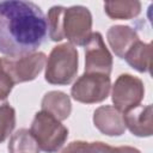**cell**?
I'll return each mask as SVG.
<instances>
[{
	"mask_svg": "<svg viewBox=\"0 0 153 153\" xmlns=\"http://www.w3.org/2000/svg\"><path fill=\"white\" fill-rule=\"evenodd\" d=\"M47 35V20L32 1H0V53L17 57L35 53Z\"/></svg>",
	"mask_w": 153,
	"mask_h": 153,
	"instance_id": "obj_1",
	"label": "cell"
},
{
	"mask_svg": "<svg viewBox=\"0 0 153 153\" xmlns=\"http://www.w3.org/2000/svg\"><path fill=\"white\" fill-rule=\"evenodd\" d=\"M79 54L71 43L53 48L45 62L44 79L51 85H69L76 76Z\"/></svg>",
	"mask_w": 153,
	"mask_h": 153,
	"instance_id": "obj_2",
	"label": "cell"
},
{
	"mask_svg": "<svg viewBox=\"0 0 153 153\" xmlns=\"http://www.w3.org/2000/svg\"><path fill=\"white\" fill-rule=\"evenodd\" d=\"M30 133L35 137L41 151L45 153H56L68 137V129L45 111L36 112Z\"/></svg>",
	"mask_w": 153,
	"mask_h": 153,
	"instance_id": "obj_3",
	"label": "cell"
},
{
	"mask_svg": "<svg viewBox=\"0 0 153 153\" xmlns=\"http://www.w3.org/2000/svg\"><path fill=\"white\" fill-rule=\"evenodd\" d=\"M111 81L109 75L97 73H84L71 88V96L74 100L84 104L100 103L110 93Z\"/></svg>",
	"mask_w": 153,
	"mask_h": 153,
	"instance_id": "obj_4",
	"label": "cell"
},
{
	"mask_svg": "<svg viewBox=\"0 0 153 153\" xmlns=\"http://www.w3.org/2000/svg\"><path fill=\"white\" fill-rule=\"evenodd\" d=\"M47 62V55L42 51H35L17 57L0 59L1 67L11 76L14 85L31 81L37 78Z\"/></svg>",
	"mask_w": 153,
	"mask_h": 153,
	"instance_id": "obj_5",
	"label": "cell"
},
{
	"mask_svg": "<svg viewBox=\"0 0 153 153\" xmlns=\"http://www.w3.org/2000/svg\"><path fill=\"white\" fill-rule=\"evenodd\" d=\"M92 33V14L85 6H71L63 13V37L72 45H85Z\"/></svg>",
	"mask_w": 153,
	"mask_h": 153,
	"instance_id": "obj_6",
	"label": "cell"
},
{
	"mask_svg": "<svg viewBox=\"0 0 153 153\" xmlns=\"http://www.w3.org/2000/svg\"><path fill=\"white\" fill-rule=\"evenodd\" d=\"M145 96V86L141 79L131 74H121L112 85L111 99L114 106L126 112L140 105Z\"/></svg>",
	"mask_w": 153,
	"mask_h": 153,
	"instance_id": "obj_7",
	"label": "cell"
},
{
	"mask_svg": "<svg viewBox=\"0 0 153 153\" xmlns=\"http://www.w3.org/2000/svg\"><path fill=\"white\" fill-rule=\"evenodd\" d=\"M85 47V73L110 75L112 71V55L106 48L103 36L92 32Z\"/></svg>",
	"mask_w": 153,
	"mask_h": 153,
	"instance_id": "obj_8",
	"label": "cell"
},
{
	"mask_svg": "<svg viewBox=\"0 0 153 153\" xmlns=\"http://www.w3.org/2000/svg\"><path fill=\"white\" fill-rule=\"evenodd\" d=\"M93 124L104 135L120 136L126 131L123 112L112 105H103L93 112Z\"/></svg>",
	"mask_w": 153,
	"mask_h": 153,
	"instance_id": "obj_9",
	"label": "cell"
},
{
	"mask_svg": "<svg viewBox=\"0 0 153 153\" xmlns=\"http://www.w3.org/2000/svg\"><path fill=\"white\" fill-rule=\"evenodd\" d=\"M126 128L139 137H148L153 133L152 105H137L123 112Z\"/></svg>",
	"mask_w": 153,
	"mask_h": 153,
	"instance_id": "obj_10",
	"label": "cell"
},
{
	"mask_svg": "<svg viewBox=\"0 0 153 153\" xmlns=\"http://www.w3.org/2000/svg\"><path fill=\"white\" fill-rule=\"evenodd\" d=\"M108 43L114 54L121 59L140 38L134 29L128 25H114L106 32Z\"/></svg>",
	"mask_w": 153,
	"mask_h": 153,
	"instance_id": "obj_11",
	"label": "cell"
},
{
	"mask_svg": "<svg viewBox=\"0 0 153 153\" xmlns=\"http://www.w3.org/2000/svg\"><path fill=\"white\" fill-rule=\"evenodd\" d=\"M42 111L54 116L59 121H65L72 112V103L69 96L61 91L47 92L42 98Z\"/></svg>",
	"mask_w": 153,
	"mask_h": 153,
	"instance_id": "obj_12",
	"label": "cell"
},
{
	"mask_svg": "<svg viewBox=\"0 0 153 153\" xmlns=\"http://www.w3.org/2000/svg\"><path fill=\"white\" fill-rule=\"evenodd\" d=\"M127 63L140 73L151 72V59H152V44L141 42L140 39L133 44L123 57Z\"/></svg>",
	"mask_w": 153,
	"mask_h": 153,
	"instance_id": "obj_13",
	"label": "cell"
},
{
	"mask_svg": "<svg viewBox=\"0 0 153 153\" xmlns=\"http://www.w3.org/2000/svg\"><path fill=\"white\" fill-rule=\"evenodd\" d=\"M104 11L111 19L128 20L137 17L141 12V2L137 0H118L104 2Z\"/></svg>",
	"mask_w": 153,
	"mask_h": 153,
	"instance_id": "obj_14",
	"label": "cell"
},
{
	"mask_svg": "<svg viewBox=\"0 0 153 153\" xmlns=\"http://www.w3.org/2000/svg\"><path fill=\"white\" fill-rule=\"evenodd\" d=\"M8 153H39V147L29 129L17 130L8 141Z\"/></svg>",
	"mask_w": 153,
	"mask_h": 153,
	"instance_id": "obj_15",
	"label": "cell"
},
{
	"mask_svg": "<svg viewBox=\"0 0 153 153\" xmlns=\"http://www.w3.org/2000/svg\"><path fill=\"white\" fill-rule=\"evenodd\" d=\"M66 7L63 6H53L47 14V29L49 38L54 42L62 41L63 37V13Z\"/></svg>",
	"mask_w": 153,
	"mask_h": 153,
	"instance_id": "obj_16",
	"label": "cell"
},
{
	"mask_svg": "<svg viewBox=\"0 0 153 153\" xmlns=\"http://www.w3.org/2000/svg\"><path fill=\"white\" fill-rule=\"evenodd\" d=\"M16 127V110L10 103L0 105V142L5 141Z\"/></svg>",
	"mask_w": 153,
	"mask_h": 153,
	"instance_id": "obj_17",
	"label": "cell"
},
{
	"mask_svg": "<svg viewBox=\"0 0 153 153\" xmlns=\"http://www.w3.org/2000/svg\"><path fill=\"white\" fill-rule=\"evenodd\" d=\"M14 86L13 80L0 65V105L7 103V97Z\"/></svg>",
	"mask_w": 153,
	"mask_h": 153,
	"instance_id": "obj_18",
	"label": "cell"
},
{
	"mask_svg": "<svg viewBox=\"0 0 153 153\" xmlns=\"http://www.w3.org/2000/svg\"><path fill=\"white\" fill-rule=\"evenodd\" d=\"M85 153H120L118 147H112L100 141L88 142Z\"/></svg>",
	"mask_w": 153,
	"mask_h": 153,
	"instance_id": "obj_19",
	"label": "cell"
},
{
	"mask_svg": "<svg viewBox=\"0 0 153 153\" xmlns=\"http://www.w3.org/2000/svg\"><path fill=\"white\" fill-rule=\"evenodd\" d=\"M86 141H72L69 142L60 153H85V149L87 147Z\"/></svg>",
	"mask_w": 153,
	"mask_h": 153,
	"instance_id": "obj_20",
	"label": "cell"
},
{
	"mask_svg": "<svg viewBox=\"0 0 153 153\" xmlns=\"http://www.w3.org/2000/svg\"><path fill=\"white\" fill-rule=\"evenodd\" d=\"M118 149H120V153H141L137 148L131 146H120Z\"/></svg>",
	"mask_w": 153,
	"mask_h": 153,
	"instance_id": "obj_21",
	"label": "cell"
}]
</instances>
